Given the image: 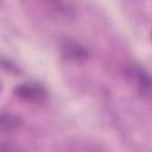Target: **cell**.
<instances>
[{
  "label": "cell",
  "instance_id": "1",
  "mask_svg": "<svg viewBox=\"0 0 152 152\" xmlns=\"http://www.w3.org/2000/svg\"><path fill=\"white\" fill-rule=\"evenodd\" d=\"M14 94L20 100L33 103V104H43L48 100L46 89L38 82H21L15 86Z\"/></svg>",
  "mask_w": 152,
  "mask_h": 152
},
{
  "label": "cell",
  "instance_id": "2",
  "mask_svg": "<svg viewBox=\"0 0 152 152\" xmlns=\"http://www.w3.org/2000/svg\"><path fill=\"white\" fill-rule=\"evenodd\" d=\"M126 77L134 84L142 96H152V75L137 64H128L125 68Z\"/></svg>",
  "mask_w": 152,
  "mask_h": 152
},
{
  "label": "cell",
  "instance_id": "3",
  "mask_svg": "<svg viewBox=\"0 0 152 152\" xmlns=\"http://www.w3.org/2000/svg\"><path fill=\"white\" fill-rule=\"evenodd\" d=\"M59 49L62 56L69 61H83L89 56V51L84 45L71 39H64Z\"/></svg>",
  "mask_w": 152,
  "mask_h": 152
},
{
  "label": "cell",
  "instance_id": "4",
  "mask_svg": "<svg viewBox=\"0 0 152 152\" xmlns=\"http://www.w3.org/2000/svg\"><path fill=\"white\" fill-rule=\"evenodd\" d=\"M20 118L17 116L15 114H12V113H2L1 114V119H0V124H1V127L4 129H14L17 127L20 126Z\"/></svg>",
  "mask_w": 152,
  "mask_h": 152
}]
</instances>
